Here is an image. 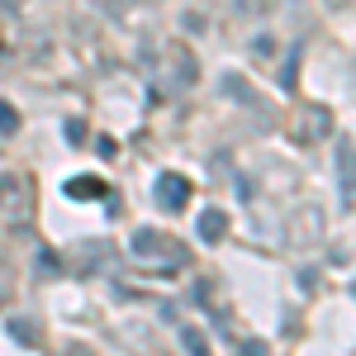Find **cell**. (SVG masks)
Here are the masks:
<instances>
[{
  "instance_id": "1",
  "label": "cell",
  "mask_w": 356,
  "mask_h": 356,
  "mask_svg": "<svg viewBox=\"0 0 356 356\" xmlns=\"http://www.w3.org/2000/svg\"><path fill=\"white\" fill-rule=\"evenodd\" d=\"M147 72L162 90H191L200 81V62L186 43H166L162 53H147Z\"/></svg>"
},
{
  "instance_id": "2",
  "label": "cell",
  "mask_w": 356,
  "mask_h": 356,
  "mask_svg": "<svg viewBox=\"0 0 356 356\" xmlns=\"http://www.w3.org/2000/svg\"><path fill=\"white\" fill-rule=\"evenodd\" d=\"M129 247H134V257H143V261H157V257L171 261V266H186V261H191V252L181 243H171L166 233H157V228H138Z\"/></svg>"
},
{
  "instance_id": "3",
  "label": "cell",
  "mask_w": 356,
  "mask_h": 356,
  "mask_svg": "<svg viewBox=\"0 0 356 356\" xmlns=\"http://www.w3.org/2000/svg\"><path fill=\"white\" fill-rule=\"evenodd\" d=\"M328 129H332L328 105H304L300 119L290 124V138H295V143H318V138H328Z\"/></svg>"
},
{
  "instance_id": "4",
  "label": "cell",
  "mask_w": 356,
  "mask_h": 356,
  "mask_svg": "<svg viewBox=\"0 0 356 356\" xmlns=\"http://www.w3.org/2000/svg\"><path fill=\"white\" fill-rule=\"evenodd\" d=\"M337 191H342V204L356 209V143L347 134L337 138Z\"/></svg>"
},
{
  "instance_id": "5",
  "label": "cell",
  "mask_w": 356,
  "mask_h": 356,
  "mask_svg": "<svg viewBox=\"0 0 356 356\" xmlns=\"http://www.w3.org/2000/svg\"><path fill=\"white\" fill-rule=\"evenodd\" d=\"M152 195H157V204H162L166 214H181V209L191 204V181L176 176V171H162L157 186H152Z\"/></svg>"
},
{
  "instance_id": "6",
  "label": "cell",
  "mask_w": 356,
  "mask_h": 356,
  "mask_svg": "<svg viewBox=\"0 0 356 356\" xmlns=\"http://www.w3.org/2000/svg\"><path fill=\"white\" fill-rule=\"evenodd\" d=\"M24 214H29L24 176H0V219H24Z\"/></svg>"
},
{
  "instance_id": "7",
  "label": "cell",
  "mask_w": 356,
  "mask_h": 356,
  "mask_svg": "<svg viewBox=\"0 0 356 356\" xmlns=\"http://www.w3.org/2000/svg\"><path fill=\"white\" fill-rule=\"evenodd\" d=\"M67 200H76V204H90V200H105L110 195V181H100V176H72L67 186H62Z\"/></svg>"
},
{
  "instance_id": "8",
  "label": "cell",
  "mask_w": 356,
  "mask_h": 356,
  "mask_svg": "<svg viewBox=\"0 0 356 356\" xmlns=\"http://www.w3.org/2000/svg\"><path fill=\"white\" fill-rule=\"evenodd\" d=\"M200 238H204V243H223V238H228V214H223L219 204H209V209L200 214Z\"/></svg>"
},
{
  "instance_id": "9",
  "label": "cell",
  "mask_w": 356,
  "mask_h": 356,
  "mask_svg": "<svg viewBox=\"0 0 356 356\" xmlns=\"http://www.w3.org/2000/svg\"><path fill=\"white\" fill-rule=\"evenodd\" d=\"M10 337L24 342V347H38V342H43V328H38L33 318H10Z\"/></svg>"
},
{
  "instance_id": "10",
  "label": "cell",
  "mask_w": 356,
  "mask_h": 356,
  "mask_svg": "<svg viewBox=\"0 0 356 356\" xmlns=\"http://www.w3.org/2000/svg\"><path fill=\"white\" fill-rule=\"evenodd\" d=\"M223 90H228L233 100H243V105H261V100H257V90H247L243 76H223Z\"/></svg>"
},
{
  "instance_id": "11",
  "label": "cell",
  "mask_w": 356,
  "mask_h": 356,
  "mask_svg": "<svg viewBox=\"0 0 356 356\" xmlns=\"http://www.w3.org/2000/svg\"><path fill=\"white\" fill-rule=\"evenodd\" d=\"M0 134H19V110L10 100H0Z\"/></svg>"
},
{
  "instance_id": "12",
  "label": "cell",
  "mask_w": 356,
  "mask_h": 356,
  "mask_svg": "<svg viewBox=\"0 0 356 356\" xmlns=\"http://www.w3.org/2000/svg\"><path fill=\"white\" fill-rule=\"evenodd\" d=\"M252 53L261 57V62H266V57H275V38H271V33H261V38H252Z\"/></svg>"
},
{
  "instance_id": "13",
  "label": "cell",
  "mask_w": 356,
  "mask_h": 356,
  "mask_svg": "<svg viewBox=\"0 0 356 356\" xmlns=\"http://www.w3.org/2000/svg\"><path fill=\"white\" fill-rule=\"evenodd\" d=\"M67 143H72V147L86 143V119H67Z\"/></svg>"
},
{
  "instance_id": "14",
  "label": "cell",
  "mask_w": 356,
  "mask_h": 356,
  "mask_svg": "<svg viewBox=\"0 0 356 356\" xmlns=\"http://www.w3.org/2000/svg\"><path fill=\"white\" fill-rule=\"evenodd\" d=\"M38 271H43V275L62 271V261H57V252H38Z\"/></svg>"
},
{
  "instance_id": "15",
  "label": "cell",
  "mask_w": 356,
  "mask_h": 356,
  "mask_svg": "<svg viewBox=\"0 0 356 356\" xmlns=\"http://www.w3.org/2000/svg\"><path fill=\"white\" fill-rule=\"evenodd\" d=\"M181 342H186L191 352H204V347H209V342H204V332H195V328H186V332H181Z\"/></svg>"
},
{
  "instance_id": "16",
  "label": "cell",
  "mask_w": 356,
  "mask_h": 356,
  "mask_svg": "<svg viewBox=\"0 0 356 356\" xmlns=\"http://www.w3.org/2000/svg\"><path fill=\"white\" fill-rule=\"evenodd\" d=\"M95 152H100V157H114V152H119V143H114V138H95Z\"/></svg>"
},
{
  "instance_id": "17",
  "label": "cell",
  "mask_w": 356,
  "mask_h": 356,
  "mask_svg": "<svg viewBox=\"0 0 356 356\" xmlns=\"http://www.w3.org/2000/svg\"><path fill=\"white\" fill-rule=\"evenodd\" d=\"M238 5H243L247 15H266V0H238Z\"/></svg>"
},
{
  "instance_id": "18",
  "label": "cell",
  "mask_w": 356,
  "mask_h": 356,
  "mask_svg": "<svg viewBox=\"0 0 356 356\" xmlns=\"http://www.w3.org/2000/svg\"><path fill=\"white\" fill-rule=\"evenodd\" d=\"M0 304H5V290H0Z\"/></svg>"
},
{
  "instance_id": "19",
  "label": "cell",
  "mask_w": 356,
  "mask_h": 356,
  "mask_svg": "<svg viewBox=\"0 0 356 356\" xmlns=\"http://www.w3.org/2000/svg\"><path fill=\"white\" fill-rule=\"evenodd\" d=\"M352 295H356V285H352Z\"/></svg>"
}]
</instances>
